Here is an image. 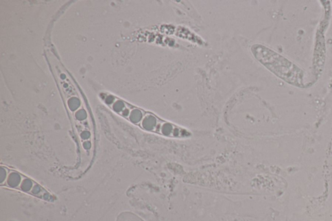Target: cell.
<instances>
[{
	"instance_id": "6da1fadb",
	"label": "cell",
	"mask_w": 332,
	"mask_h": 221,
	"mask_svg": "<svg viewBox=\"0 0 332 221\" xmlns=\"http://www.w3.org/2000/svg\"><path fill=\"white\" fill-rule=\"evenodd\" d=\"M21 182V176L16 172H12L9 174L7 179V184L10 187H15L18 186Z\"/></svg>"
},
{
	"instance_id": "7a4b0ae2",
	"label": "cell",
	"mask_w": 332,
	"mask_h": 221,
	"mask_svg": "<svg viewBox=\"0 0 332 221\" xmlns=\"http://www.w3.org/2000/svg\"><path fill=\"white\" fill-rule=\"evenodd\" d=\"M32 186V181L29 179H25L21 184V189L24 191H29L31 189Z\"/></svg>"
},
{
	"instance_id": "3957f363",
	"label": "cell",
	"mask_w": 332,
	"mask_h": 221,
	"mask_svg": "<svg viewBox=\"0 0 332 221\" xmlns=\"http://www.w3.org/2000/svg\"><path fill=\"white\" fill-rule=\"evenodd\" d=\"M141 113L139 111H133L131 114V120L134 122L138 121L141 119Z\"/></svg>"
},
{
	"instance_id": "277c9868",
	"label": "cell",
	"mask_w": 332,
	"mask_h": 221,
	"mask_svg": "<svg viewBox=\"0 0 332 221\" xmlns=\"http://www.w3.org/2000/svg\"><path fill=\"white\" fill-rule=\"evenodd\" d=\"M7 176V171L6 169L3 168V167H1L0 169V182L1 183H3L5 180Z\"/></svg>"
},
{
	"instance_id": "5b68a950",
	"label": "cell",
	"mask_w": 332,
	"mask_h": 221,
	"mask_svg": "<svg viewBox=\"0 0 332 221\" xmlns=\"http://www.w3.org/2000/svg\"><path fill=\"white\" fill-rule=\"evenodd\" d=\"M77 118L79 119H83L86 118V114L83 110H81L77 114Z\"/></svg>"
},
{
	"instance_id": "8992f818",
	"label": "cell",
	"mask_w": 332,
	"mask_h": 221,
	"mask_svg": "<svg viewBox=\"0 0 332 221\" xmlns=\"http://www.w3.org/2000/svg\"><path fill=\"white\" fill-rule=\"evenodd\" d=\"M41 191V188H40L39 185H34V187H33V189H32V193L34 194H38Z\"/></svg>"
},
{
	"instance_id": "52a82bcc",
	"label": "cell",
	"mask_w": 332,
	"mask_h": 221,
	"mask_svg": "<svg viewBox=\"0 0 332 221\" xmlns=\"http://www.w3.org/2000/svg\"><path fill=\"white\" fill-rule=\"evenodd\" d=\"M122 107H123V105L121 103H117L116 104V105L114 106L115 110L116 111H118V110H121V109L122 108Z\"/></svg>"
},
{
	"instance_id": "ba28073f",
	"label": "cell",
	"mask_w": 332,
	"mask_h": 221,
	"mask_svg": "<svg viewBox=\"0 0 332 221\" xmlns=\"http://www.w3.org/2000/svg\"><path fill=\"white\" fill-rule=\"evenodd\" d=\"M82 138H84V139L88 138V137H89V133L87 132H84V133H83V134H82Z\"/></svg>"
},
{
	"instance_id": "9c48e42d",
	"label": "cell",
	"mask_w": 332,
	"mask_h": 221,
	"mask_svg": "<svg viewBox=\"0 0 332 221\" xmlns=\"http://www.w3.org/2000/svg\"><path fill=\"white\" fill-rule=\"evenodd\" d=\"M84 147H85V148L87 149H89L90 147V143H88V142H87V143H85L84 144Z\"/></svg>"
}]
</instances>
